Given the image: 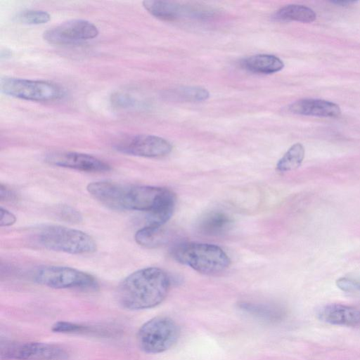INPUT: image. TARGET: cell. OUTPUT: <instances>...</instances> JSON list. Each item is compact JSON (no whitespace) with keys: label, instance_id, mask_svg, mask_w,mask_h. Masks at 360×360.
<instances>
[{"label":"cell","instance_id":"cell-1","mask_svg":"<svg viewBox=\"0 0 360 360\" xmlns=\"http://www.w3.org/2000/svg\"><path fill=\"white\" fill-rule=\"evenodd\" d=\"M170 285V278L165 271L158 267H146L127 276L118 286L117 297L124 309H150L166 298Z\"/></svg>","mask_w":360,"mask_h":360},{"label":"cell","instance_id":"cell-2","mask_svg":"<svg viewBox=\"0 0 360 360\" xmlns=\"http://www.w3.org/2000/svg\"><path fill=\"white\" fill-rule=\"evenodd\" d=\"M171 256L176 262L207 275L221 273L229 268L231 260L219 246L202 243L186 242L174 245Z\"/></svg>","mask_w":360,"mask_h":360},{"label":"cell","instance_id":"cell-3","mask_svg":"<svg viewBox=\"0 0 360 360\" xmlns=\"http://www.w3.org/2000/svg\"><path fill=\"white\" fill-rule=\"evenodd\" d=\"M37 243L45 249L74 255L96 251L94 238L80 230L59 225H46L36 233Z\"/></svg>","mask_w":360,"mask_h":360},{"label":"cell","instance_id":"cell-4","mask_svg":"<svg viewBox=\"0 0 360 360\" xmlns=\"http://www.w3.org/2000/svg\"><path fill=\"white\" fill-rule=\"evenodd\" d=\"M180 334L179 327L171 318L156 316L143 323L136 335L139 348L148 354H159L172 347Z\"/></svg>","mask_w":360,"mask_h":360},{"label":"cell","instance_id":"cell-5","mask_svg":"<svg viewBox=\"0 0 360 360\" xmlns=\"http://www.w3.org/2000/svg\"><path fill=\"white\" fill-rule=\"evenodd\" d=\"M0 88L7 96L32 101H52L65 95L61 86L45 80L6 77L1 79Z\"/></svg>","mask_w":360,"mask_h":360},{"label":"cell","instance_id":"cell-6","mask_svg":"<svg viewBox=\"0 0 360 360\" xmlns=\"http://www.w3.org/2000/svg\"><path fill=\"white\" fill-rule=\"evenodd\" d=\"M34 280L39 284L55 289L95 290L98 288V283L92 275L68 266L40 267L35 271Z\"/></svg>","mask_w":360,"mask_h":360},{"label":"cell","instance_id":"cell-7","mask_svg":"<svg viewBox=\"0 0 360 360\" xmlns=\"http://www.w3.org/2000/svg\"><path fill=\"white\" fill-rule=\"evenodd\" d=\"M0 356L1 360H63L68 354L54 344L1 340Z\"/></svg>","mask_w":360,"mask_h":360},{"label":"cell","instance_id":"cell-8","mask_svg":"<svg viewBox=\"0 0 360 360\" xmlns=\"http://www.w3.org/2000/svg\"><path fill=\"white\" fill-rule=\"evenodd\" d=\"M176 198L165 188L150 186H126L122 202V211H141L148 213L167 201Z\"/></svg>","mask_w":360,"mask_h":360},{"label":"cell","instance_id":"cell-9","mask_svg":"<svg viewBox=\"0 0 360 360\" xmlns=\"http://www.w3.org/2000/svg\"><path fill=\"white\" fill-rule=\"evenodd\" d=\"M113 148L124 154L143 158L164 157L172 150V146L167 140L150 134L121 137L115 142Z\"/></svg>","mask_w":360,"mask_h":360},{"label":"cell","instance_id":"cell-10","mask_svg":"<svg viewBox=\"0 0 360 360\" xmlns=\"http://www.w3.org/2000/svg\"><path fill=\"white\" fill-rule=\"evenodd\" d=\"M98 34L96 26L82 19L68 20L46 30L44 39L55 45H68L92 39Z\"/></svg>","mask_w":360,"mask_h":360},{"label":"cell","instance_id":"cell-11","mask_svg":"<svg viewBox=\"0 0 360 360\" xmlns=\"http://www.w3.org/2000/svg\"><path fill=\"white\" fill-rule=\"evenodd\" d=\"M45 161L51 165L86 172H104L111 169L109 164L94 156L74 151L48 153Z\"/></svg>","mask_w":360,"mask_h":360},{"label":"cell","instance_id":"cell-12","mask_svg":"<svg viewBox=\"0 0 360 360\" xmlns=\"http://www.w3.org/2000/svg\"><path fill=\"white\" fill-rule=\"evenodd\" d=\"M126 186L121 184L99 181L89 183L86 186L89 193L108 208L122 211V201Z\"/></svg>","mask_w":360,"mask_h":360},{"label":"cell","instance_id":"cell-13","mask_svg":"<svg viewBox=\"0 0 360 360\" xmlns=\"http://www.w3.org/2000/svg\"><path fill=\"white\" fill-rule=\"evenodd\" d=\"M317 316L321 321L332 325H360V309L341 304L323 306L318 310Z\"/></svg>","mask_w":360,"mask_h":360},{"label":"cell","instance_id":"cell-14","mask_svg":"<svg viewBox=\"0 0 360 360\" xmlns=\"http://www.w3.org/2000/svg\"><path fill=\"white\" fill-rule=\"evenodd\" d=\"M289 110L294 114L323 117H337L341 113L340 108L336 103L314 98L297 101L290 105Z\"/></svg>","mask_w":360,"mask_h":360},{"label":"cell","instance_id":"cell-15","mask_svg":"<svg viewBox=\"0 0 360 360\" xmlns=\"http://www.w3.org/2000/svg\"><path fill=\"white\" fill-rule=\"evenodd\" d=\"M232 223V219L226 213L212 211L200 218L198 229L204 235L217 236L226 233Z\"/></svg>","mask_w":360,"mask_h":360},{"label":"cell","instance_id":"cell-16","mask_svg":"<svg viewBox=\"0 0 360 360\" xmlns=\"http://www.w3.org/2000/svg\"><path fill=\"white\" fill-rule=\"evenodd\" d=\"M244 69L255 73L272 74L281 70L283 62L277 56L270 54H257L241 60Z\"/></svg>","mask_w":360,"mask_h":360},{"label":"cell","instance_id":"cell-17","mask_svg":"<svg viewBox=\"0 0 360 360\" xmlns=\"http://www.w3.org/2000/svg\"><path fill=\"white\" fill-rule=\"evenodd\" d=\"M143 6L149 13L162 20L172 21L186 16V6L172 1L146 0Z\"/></svg>","mask_w":360,"mask_h":360},{"label":"cell","instance_id":"cell-18","mask_svg":"<svg viewBox=\"0 0 360 360\" xmlns=\"http://www.w3.org/2000/svg\"><path fill=\"white\" fill-rule=\"evenodd\" d=\"M169 233L162 226H148L139 229L134 236L136 242L145 248H153L166 244Z\"/></svg>","mask_w":360,"mask_h":360},{"label":"cell","instance_id":"cell-19","mask_svg":"<svg viewBox=\"0 0 360 360\" xmlns=\"http://www.w3.org/2000/svg\"><path fill=\"white\" fill-rule=\"evenodd\" d=\"M315 12L310 8L300 4H289L279 8L274 18L282 21L311 22L316 19Z\"/></svg>","mask_w":360,"mask_h":360},{"label":"cell","instance_id":"cell-20","mask_svg":"<svg viewBox=\"0 0 360 360\" xmlns=\"http://www.w3.org/2000/svg\"><path fill=\"white\" fill-rule=\"evenodd\" d=\"M165 96L176 102H199L207 100L210 94L206 89L200 86H183L168 90Z\"/></svg>","mask_w":360,"mask_h":360},{"label":"cell","instance_id":"cell-21","mask_svg":"<svg viewBox=\"0 0 360 360\" xmlns=\"http://www.w3.org/2000/svg\"><path fill=\"white\" fill-rule=\"evenodd\" d=\"M304 158V148L300 143L293 144L278 161L276 169L286 172L299 167Z\"/></svg>","mask_w":360,"mask_h":360},{"label":"cell","instance_id":"cell-22","mask_svg":"<svg viewBox=\"0 0 360 360\" xmlns=\"http://www.w3.org/2000/svg\"><path fill=\"white\" fill-rule=\"evenodd\" d=\"M56 333H74V334H96L108 335L110 331L104 328H99L91 326H86L68 321H58L55 323L51 329Z\"/></svg>","mask_w":360,"mask_h":360},{"label":"cell","instance_id":"cell-23","mask_svg":"<svg viewBox=\"0 0 360 360\" xmlns=\"http://www.w3.org/2000/svg\"><path fill=\"white\" fill-rule=\"evenodd\" d=\"M51 212L53 217L60 221L75 224L82 221V215L80 212L68 205H57Z\"/></svg>","mask_w":360,"mask_h":360},{"label":"cell","instance_id":"cell-24","mask_svg":"<svg viewBox=\"0 0 360 360\" xmlns=\"http://www.w3.org/2000/svg\"><path fill=\"white\" fill-rule=\"evenodd\" d=\"M17 20L27 25H41L49 21L51 16L49 13L39 9H26L19 12Z\"/></svg>","mask_w":360,"mask_h":360},{"label":"cell","instance_id":"cell-25","mask_svg":"<svg viewBox=\"0 0 360 360\" xmlns=\"http://www.w3.org/2000/svg\"><path fill=\"white\" fill-rule=\"evenodd\" d=\"M241 307L250 312L256 314L257 316H262L275 320L279 319L283 316L282 309L278 308L269 307L266 305L252 303H242Z\"/></svg>","mask_w":360,"mask_h":360},{"label":"cell","instance_id":"cell-26","mask_svg":"<svg viewBox=\"0 0 360 360\" xmlns=\"http://www.w3.org/2000/svg\"><path fill=\"white\" fill-rule=\"evenodd\" d=\"M337 286L345 292H360V283L356 280L342 277L336 281Z\"/></svg>","mask_w":360,"mask_h":360},{"label":"cell","instance_id":"cell-27","mask_svg":"<svg viewBox=\"0 0 360 360\" xmlns=\"http://www.w3.org/2000/svg\"><path fill=\"white\" fill-rule=\"evenodd\" d=\"M1 219H0V226H9L15 224L16 221L15 216L8 211V210L1 207Z\"/></svg>","mask_w":360,"mask_h":360},{"label":"cell","instance_id":"cell-28","mask_svg":"<svg viewBox=\"0 0 360 360\" xmlns=\"http://www.w3.org/2000/svg\"><path fill=\"white\" fill-rule=\"evenodd\" d=\"M15 193L4 184L0 186V199L1 200L10 201L15 199Z\"/></svg>","mask_w":360,"mask_h":360},{"label":"cell","instance_id":"cell-29","mask_svg":"<svg viewBox=\"0 0 360 360\" xmlns=\"http://www.w3.org/2000/svg\"><path fill=\"white\" fill-rule=\"evenodd\" d=\"M333 4L340 5V6H348L352 4L356 3V1H333Z\"/></svg>","mask_w":360,"mask_h":360}]
</instances>
